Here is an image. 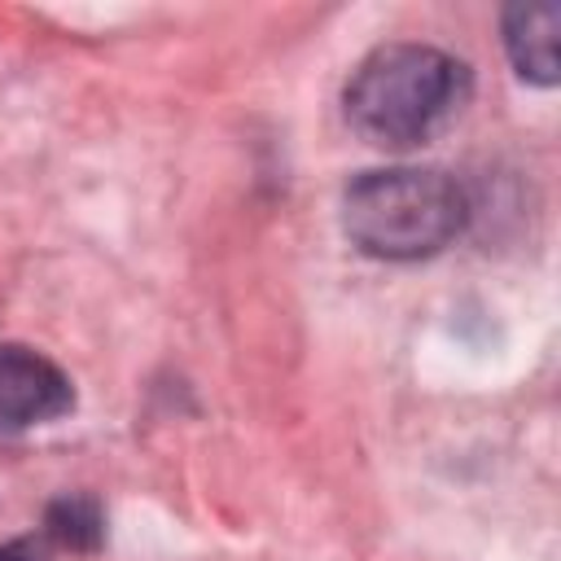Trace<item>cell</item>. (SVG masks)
Wrapping results in <instances>:
<instances>
[{"instance_id":"1","label":"cell","mask_w":561,"mask_h":561,"mask_svg":"<svg viewBox=\"0 0 561 561\" xmlns=\"http://www.w3.org/2000/svg\"><path fill=\"white\" fill-rule=\"evenodd\" d=\"M469 96L473 75L460 57L430 44H381L355 66L342 110L368 145L416 149L443 136Z\"/></svg>"},{"instance_id":"2","label":"cell","mask_w":561,"mask_h":561,"mask_svg":"<svg viewBox=\"0 0 561 561\" xmlns=\"http://www.w3.org/2000/svg\"><path fill=\"white\" fill-rule=\"evenodd\" d=\"M465 188L434 167L364 171L342 193V232L355 250L390 263L430 259L465 232Z\"/></svg>"},{"instance_id":"3","label":"cell","mask_w":561,"mask_h":561,"mask_svg":"<svg viewBox=\"0 0 561 561\" xmlns=\"http://www.w3.org/2000/svg\"><path fill=\"white\" fill-rule=\"evenodd\" d=\"M75 408L70 377L22 342H0V430L22 434L31 425H48Z\"/></svg>"},{"instance_id":"4","label":"cell","mask_w":561,"mask_h":561,"mask_svg":"<svg viewBox=\"0 0 561 561\" xmlns=\"http://www.w3.org/2000/svg\"><path fill=\"white\" fill-rule=\"evenodd\" d=\"M557 31H561V9L552 0H517L504 9V53L526 83L552 88L561 79Z\"/></svg>"},{"instance_id":"5","label":"cell","mask_w":561,"mask_h":561,"mask_svg":"<svg viewBox=\"0 0 561 561\" xmlns=\"http://www.w3.org/2000/svg\"><path fill=\"white\" fill-rule=\"evenodd\" d=\"M44 539L70 552H96L105 543V513L92 495H57L44 513Z\"/></svg>"},{"instance_id":"6","label":"cell","mask_w":561,"mask_h":561,"mask_svg":"<svg viewBox=\"0 0 561 561\" xmlns=\"http://www.w3.org/2000/svg\"><path fill=\"white\" fill-rule=\"evenodd\" d=\"M0 561H53V557H48V543L44 539L18 535V539H4L0 543Z\"/></svg>"}]
</instances>
